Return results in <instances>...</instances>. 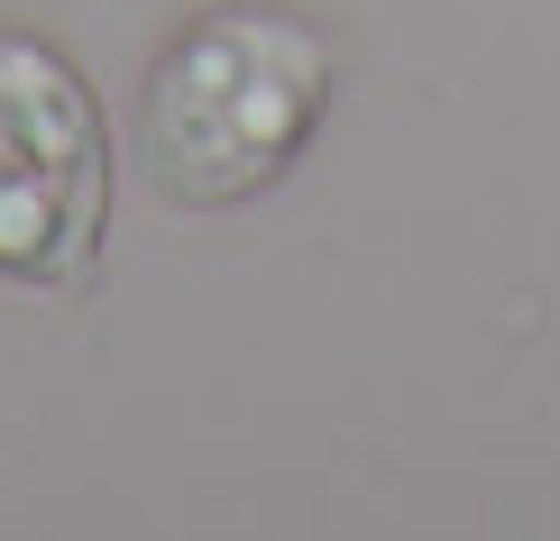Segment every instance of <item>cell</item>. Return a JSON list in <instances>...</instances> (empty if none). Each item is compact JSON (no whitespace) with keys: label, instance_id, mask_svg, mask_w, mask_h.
I'll use <instances>...</instances> for the list:
<instances>
[{"label":"cell","instance_id":"cell-1","mask_svg":"<svg viewBox=\"0 0 560 541\" xmlns=\"http://www.w3.org/2000/svg\"><path fill=\"white\" fill-rule=\"evenodd\" d=\"M340 37L294 0H202L156 37L129 110V156L166 211H248L331 129Z\"/></svg>","mask_w":560,"mask_h":541},{"label":"cell","instance_id":"cell-2","mask_svg":"<svg viewBox=\"0 0 560 541\" xmlns=\"http://www.w3.org/2000/svg\"><path fill=\"white\" fill-rule=\"evenodd\" d=\"M120 211V138L83 56L37 19H0V285L92 294Z\"/></svg>","mask_w":560,"mask_h":541}]
</instances>
